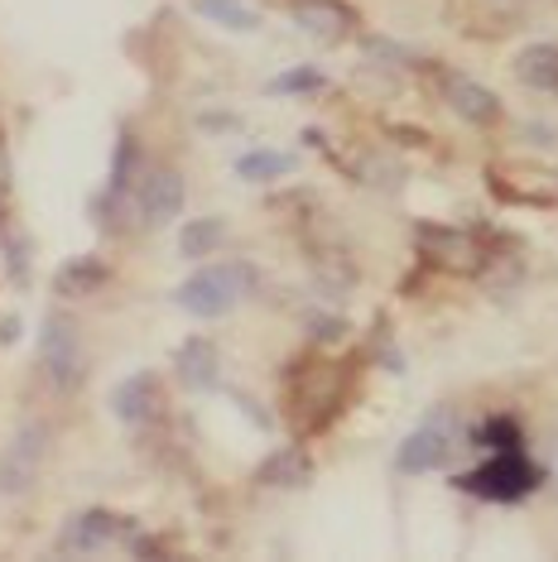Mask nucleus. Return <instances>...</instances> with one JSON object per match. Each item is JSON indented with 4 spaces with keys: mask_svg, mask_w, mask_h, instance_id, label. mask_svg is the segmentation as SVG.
I'll use <instances>...</instances> for the list:
<instances>
[{
    "mask_svg": "<svg viewBox=\"0 0 558 562\" xmlns=\"http://www.w3.org/2000/svg\"><path fill=\"white\" fill-rule=\"evenodd\" d=\"M198 125H208V131H232V125H241L236 116H198Z\"/></svg>",
    "mask_w": 558,
    "mask_h": 562,
    "instance_id": "obj_25",
    "label": "nucleus"
},
{
    "mask_svg": "<svg viewBox=\"0 0 558 562\" xmlns=\"http://www.w3.org/2000/svg\"><path fill=\"white\" fill-rule=\"evenodd\" d=\"M183 202H188L183 173L179 169H155L145 183H140V222H145V226L174 222V216L183 212Z\"/></svg>",
    "mask_w": 558,
    "mask_h": 562,
    "instance_id": "obj_10",
    "label": "nucleus"
},
{
    "mask_svg": "<svg viewBox=\"0 0 558 562\" xmlns=\"http://www.w3.org/2000/svg\"><path fill=\"white\" fill-rule=\"evenodd\" d=\"M515 78L535 92H558V44H525L515 54Z\"/></svg>",
    "mask_w": 558,
    "mask_h": 562,
    "instance_id": "obj_16",
    "label": "nucleus"
},
{
    "mask_svg": "<svg viewBox=\"0 0 558 562\" xmlns=\"http://www.w3.org/2000/svg\"><path fill=\"white\" fill-rule=\"evenodd\" d=\"M222 240H226V222H222V216H198V222H183L179 255H183V260H208L212 250H222Z\"/></svg>",
    "mask_w": 558,
    "mask_h": 562,
    "instance_id": "obj_17",
    "label": "nucleus"
},
{
    "mask_svg": "<svg viewBox=\"0 0 558 562\" xmlns=\"http://www.w3.org/2000/svg\"><path fill=\"white\" fill-rule=\"evenodd\" d=\"M174 375L183 380L188 390H217L222 380V351L212 337H188L179 356H174Z\"/></svg>",
    "mask_w": 558,
    "mask_h": 562,
    "instance_id": "obj_13",
    "label": "nucleus"
},
{
    "mask_svg": "<svg viewBox=\"0 0 558 562\" xmlns=\"http://www.w3.org/2000/svg\"><path fill=\"white\" fill-rule=\"evenodd\" d=\"M24 255H30V240H15V246L5 240V270L15 284H30V260H24Z\"/></svg>",
    "mask_w": 558,
    "mask_h": 562,
    "instance_id": "obj_24",
    "label": "nucleus"
},
{
    "mask_svg": "<svg viewBox=\"0 0 558 562\" xmlns=\"http://www.w3.org/2000/svg\"><path fill=\"white\" fill-rule=\"evenodd\" d=\"M40 356L48 370V385L58 394L82 390L87 380V347H82V327L72 313H48L40 327Z\"/></svg>",
    "mask_w": 558,
    "mask_h": 562,
    "instance_id": "obj_3",
    "label": "nucleus"
},
{
    "mask_svg": "<svg viewBox=\"0 0 558 562\" xmlns=\"http://www.w3.org/2000/svg\"><path fill=\"white\" fill-rule=\"evenodd\" d=\"M135 524L111 515V509H82V515L68 519V529H63V548L68 553H107L111 543L131 539Z\"/></svg>",
    "mask_w": 558,
    "mask_h": 562,
    "instance_id": "obj_9",
    "label": "nucleus"
},
{
    "mask_svg": "<svg viewBox=\"0 0 558 562\" xmlns=\"http://www.w3.org/2000/svg\"><path fill=\"white\" fill-rule=\"evenodd\" d=\"M44 462H48V428L44 424H20L10 447L0 452V495H30Z\"/></svg>",
    "mask_w": 558,
    "mask_h": 562,
    "instance_id": "obj_5",
    "label": "nucleus"
},
{
    "mask_svg": "<svg viewBox=\"0 0 558 562\" xmlns=\"http://www.w3.org/2000/svg\"><path fill=\"white\" fill-rule=\"evenodd\" d=\"M453 452V414L448 408H434L414 432H404L400 447H395V471L400 476H424L448 462Z\"/></svg>",
    "mask_w": 558,
    "mask_h": 562,
    "instance_id": "obj_4",
    "label": "nucleus"
},
{
    "mask_svg": "<svg viewBox=\"0 0 558 562\" xmlns=\"http://www.w3.org/2000/svg\"><path fill=\"white\" fill-rule=\"evenodd\" d=\"M111 414L131 428L155 424V418L164 414V385H159L155 370H135V375H125L121 385L111 390Z\"/></svg>",
    "mask_w": 558,
    "mask_h": 562,
    "instance_id": "obj_7",
    "label": "nucleus"
},
{
    "mask_svg": "<svg viewBox=\"0 0 558 562\" xmlns=\"http://www.w3.org/2000/svg\"><path fill=\"white\" fill-rule=\"evenodd\" d=\"M472 442L487 447V452H515V447H525V428H520L511 414H487L472 428Z\"/></svg>",
    "mask_w": 558,
    "mask_h": 562,
    "instance_id": "obj_20",
    "label": "nucleus"
},
{
    "mask_svg": "<svg viewBox=\"0 0 558 562\" xmlns=\"http://www.w3.org/2000/svg\"><path fill=\"white\" fill-rule=\"evenodd\" d=\"M303 331H309L313 341H337V337H347V323L333 313H309L303 317Z\"/></svg>",
    "mask_w": 558,
    "mask_h": 562,
    "instance_id": "obj_23",
    "label": "nucleus"
},
{
    "mask_svg": "<svg viewBox=\"0 0 558 562\" xmlns=\"http://www.w3.org/2000/svg\"><path fill=\"white\" fill-rule=\"evenodd\" d=\"M539 485H544V467L525 447H515V452H491L481 467L453 476V491L477 495V501H491V505H520V501H529Z\"/></svg>",
    "mask_w": 558,
    "mask_h": 562,
    "instance_id": "obj_2",
    "label": "nucleus"
},
{
    "mask_svg": "<svg viewBox=\"0 0 558 562\" xmlns=\"http://www.w3.org/2000/svg\"><path fill=\"white\" fill-rule=\"evenodd\" d=\"M289 404H294L299 424L303 428H323L327 418H333V408L342 404V380L333 366H309L294 375V385H289Z\"/></svg>",
    "mask_w": 558,
    "mask_h": 562,
    "instance_id": "obj_6",
    "label": "nucleus"
},
{
    "mask_svg": "<svg viewBox=\"0 0 558 562\" xmlns=\"http://www.w3.org/2000/svg\"><path fill=\"white\" fill-rule=\"evenodd\" d=\"M294 24L313 40H347L357 30V10L342 0H294Z\"/></svg>",
    "mask_w": 558,
    "mask_h": 562,
    "instance_id": "obj_12",
    "label": "nucleus"
},
{
    "mask_svg": "<svg viewBox=\"0 0 558 562\" xmlns=\"http://www.w3.org/2000/svg\"><path fill=\"white\" fill-rule=\"evenodd\" d=\"M414 240H418V250H424V255H434L443 270L472 274V270H481V260H487L481 246L472 240V232H458V226H428V222H418ZM434 260H428V265H434Z\"/></svg>",
    "mask_w": 558,
    "mask_h": 562,
    "instance_id": "obj_8",
    "label": "nucleus"
},
{
    "mask_svg": "<svg viewBox=\"0 0 558 562\" xmlns=\"http://www.w3.org/2000/svg\"><path fill=\"white\" fill-rule=\"evenodd\" d=\"M0 341H5V347L20 341V317H5V323H0Z\"/></svg>",
    "mask_w": 558,
    "mask_h": 562,
    "instance_id": "obj_26",
    "label": "nucleus"
},
{
    "mask_svg": "<svg viewBox=\"0 0 558 562\" xmlns=\"http://www.w3.org/2000/svg\"><path fill=\"white\" fill-rule=\"evenodd\" d=\"M135 173H140V139H135L131 131H121V139H116V155H111L107 193H111V198H121L125 188L135 183Z\"/></svg>",
    "mask_w": 558,
    "mask_h": 562,
    "instance_id": "obj_22",
    "label": "nucleus"
},
{
    "mask_svg": "<svg viewBox=\"0 0 558 562\" xmlns=\"http://www.w3.org/2000/svg\"><path fill=\"white\" fill-rule=\"evenodd\" d=\"M107 279H111V270L101 255H72V260L58 265L54 293L58 299H92L97 289H107Z\"/></svg>",
    "mask_w": 558,
    "mask_h": 562,
    "instance_id": "obj_15",
    "label": "nucleus"
},
{
    "mask_svg": "<svg viewBox=\"0 0 558 562\" xmlns=\"http://www.w3.org/2000/svg\"><path fill=\"white\" fill-rule=\"evenodd\" d=\"M0 139H5V135H0Z\"/></svg>",
    "mask_w": 558,
    "mask_h": 562,
    "instance_id": "obj_27",
    "label": "nucleus"
},
{
    "mask_svg": "<svg viewBox=\"0 0 558 562\" xmlns=\"http://www.w3.org/2000/svg\"><path fill=\"white\" fill-rule=\"evenodd\" d=\"M294 173V155H279V149H246L236 159V178L241 183H275V178Z\"/></svg>",
    "mask_w": 558,
    "mask_h": 562,
    "instance_id": "obj_18",
    "label": "nucleus"
},
{
    "mask_svg": "<svg viewBox=\"0 0 558 562\" xmlns=\"http://www.w3.org/2000/svg\"><path fill=\"white\" fill-rule=\"evenodd\" d=\"M323 87H327V72L313 68V63H299V68H289V72H279V78L265 82V92L270 97H313V92H323Z\"/></svg>",
    "mask_w": 558,
    "mask_h": 562,
    "instance_id": "obj_21",
    "label": "nucleus"
},
{
    "mask_svg": "<svg viewBox=\"0 0 558 562\" xmlns=\"http://www.w3.org/2000/svg\"><path fill=\"white\" fill-rule=\"evenodd\" d=\"M193 10H198L202 20L232 30V34H256L260 30V15L246 5V0H193Z\"/></svg>",
    "mask_w": 558,
    "mask_h": 562,
    "instance_id": "obj_19",
    "label": "nucleus"
},
{
    "mask_svg": "<svg viewBox=\"0 0 558 562\" xmlns=\"http://www.w3.org/2000/svg\"><path fill=\"white\" fill-rule=\"evenodd\" d=\"M260 274L250 260H217V265H202L183 279L179 289H174V303H179L183 313L202 317V323H212V317H226L236 308V303H246L250 293H256Z\"/></svg>",
    "mask_w": 558,
    "mask_h": 562,
    "instance_id": "obj_1",
    "label": "nucleus"
},
{
    "mask_svg": "<svg viewBox=\"0 0 558 562\" xmlns=\"http://www.w3.org/2000/svg\"><path fill=\"white\" fill-rule=\"evenodd\" d=\"M443 101L472 125H496L501 121V97L491 92V87H481L477 78H467V72H443Z\"/></svg>",
    "mask_w": 558,
    "mask_h": 562,
    "instance_id": "obj_11",
    "label": "nucleus"
},
{
    "mask_svg": "<svg viewBox=\"0 0 558 562\" xmlns=\"http://www.w3.org/2000/svg\"><path fill=\"white\" fill-rule=\"evenodd\" d=\"M309 481H313V462L303 447H279L256 467V485H265V491H303Z\"/></svg>",
    "mask_w": 558,
    "mask_h": 562,
    "instance_id": "obj_14",
    "label": "nucleus"
}]
</instances>
